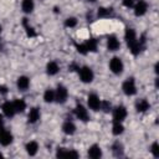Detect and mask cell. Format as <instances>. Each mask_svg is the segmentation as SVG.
Returning <instances> with one entry per match:
<instances>
[{"label": "cell", "instance_id": "6da1fadb", "mask_svg": "<svg viewBox=\"0 0 159 159\" xmlns=\"http://www.w3.org/2000/svg\"><path fill=\"white\" fill-rule=\"evenodd\" d=\"M78 75H80V80L83 82V83H91L94 78V73L92 71L91 67L88 66H83L78 70Z\"/></svg>", "mask_w": 159, "mask_h": 159}, {"label": "cell", "instance_id": "7a4b0ae2", "mask_svg": "<svg viewBox=\"0 0 159 159\" xmlns=\"http://www.w3.org/2000/svg\"><path fill=\"white\" fill-rule=\"evenodd\" d=\"M122 89L124 92V94L127 96H134L137 93V86H135V81L134 78H127L123 84H122Z\"/></svg>", "mask_w": 159, "mask_h": 159}, {"label": "cell", "instance_id": "3957f363", "mask_svg": "<svg viewBox=\"0 0 159 159\" xmlns=\"http://www.w3.org/2000/svg\"><path fill=\"white\" fill-rule=\"evenodd\" d=\"M67 97H68L67 88L65 86H62V84H58L57 88H56V91H55V101L57 103H61L62 104V103H65L67 101Z\"/></svg>", "mask_w": 159, "mask_h": 159}, {"label": "cell", "instance_id": "277c9868", "mask_svg": "<svg viewBox=\"0 0 159 159\" xmlns=\"http://www.w3.org/2000/svg\"><path fill=\"white\" fill-rule=\"evenodd\" d=\"M109 70L114 73V75H120L124 70V65H123V61L119 58V57H113L111 61H109Z\"/></svg>", "mask_w": 159, "mask_h": 159}, {"label": "cell", "instance_id": "5b68a950", "mask_svg": "<svg viewBox=\"0 0 159 159\" xmlns=\"http://www.w3.org/2000/svg\"><path fill=\"white\" fill-rule=\"evenodd\" d=\"M87 103H88V107H89L92 111H99V108H101V99H99V97H98L96 93L88 94V97H87Z\"/></svg>", "mask_w": 159, "mask_h": 159}, {"label": "cell", "instance_id": "8992f818", "mask_svg": "<svg viewBox=\"0 0 159 159\" xmlns=\"http://www.w3.org/2000/svg\"><path fill=\"white\" fill-rule=\"evenodd\" d=\"M127 117V108L124 106H118L113 109V120L123 122Z\"/></svg>", "mask_w": 159, "mask_h": 159}, {"label": "cell", "instance_id": "52a82bcc", "mask_svg": "<svg viewBox=\"0 0 159 159\" xmlns=\"http://www.w3.org/2000/svg\"><path fill=\"white\" fill-rule=\"evenodd\" d=\"M57 158H78L80 154L73 149H66V148H58L56 152Z\"/></svg>", "mask_w": 159, "mask_h": 159}, {"label": "cell", "instance_id": "ba28073f", "mask_svg": "<svg viewBox=\"0 0 159 159\" xmlns=\"http://www.w3.org/2000/svg\"><path fill=\"white\" fill-rule=\"evenodd\" d=\"M75 116H76L80 120H82V122H87V120L89 119V116H88L87 109H86L81 103H78V104L75 107Z\"/></svg>", "mask_w": 159, "mask_h": 159}, {"label": "cell", "instance_id": "9c48e42d", "mask_svg": "<svg viewBox=\"0 0 159 159\" xmlns=\"http://www.w3.org/2000/svg\"><path fill=\"white\" fill-rule=\"evenodd\" d=\"M148 10V4L144 0H139L135 5H134V14L135 16H143Z\"/></svg>", "mask_w": 159, "mask_h": 159}, {"label": "cell", "instance_id": "30bf717a", "mask_svg": "<svg viewBox=\"0 0 159 159\" xmlns=\"http://www.w3.org/2000/svg\"><path fill=\"white\" fill-rule=\"evenodd\" d=\"M119 47H120V42H119V40L117 39V36L111 35V36L107 39V48H108L109 51H117V50H119Z\"/></svg>", "mask_w": 159, "mask_h": 159}, {"label": "cell", "instance_id": "8fae6325", "mask_svg": "<svg viewBox=\"0 0 159 159\" xmlns=\"http://www.w3.org/2000/svg\"><path fill=\"white\" fill-rule=\"evenodd\" d=\"M1 111H2V113H4L6 117H9V118L14 117L15 113H16L12 102H5V103H2V106H1Z\"/></svg>", "mask_w": 159, "mask_h": 159}, {"label": "cell", "instance_id": "7c38bea8", "mask_svg": "<svg viewBox=\"0 0 159 159\" xmlns=\"http://www.w3.org/2000/svg\"><path fill=\"white\" fill-rule=\"evenodd\" d=\"M124 39L127 41V45H132L133 42L137 41V34L134 31V29H130V27H127L125 29V32H124Z\"/></svg>", "mask_w": 159, "mask_h": 159}, {"label": "cell", "instance_id": "4fadbf2b", "mask_svg": "<svg viewBox=\"0 0 159 159\" xmlns=\"http://www.w3.org/2000/svg\"><path fill=\"white\" fill-rule=\"evenodd\" d=\"M149 108H150V103H149L145 98H140V99H138L137 103H135V109H137L139 113H144V112H147Z\"/></svg>", "mask_w": 159, "mask_h": 159}, {"label": "cell", "instance_id": "5bb4252c", "mask_svg": "<svg viewBox=\"0 0 159 159\" xmlns=\"http://www.w3.org/2000/svg\"><path fill=\"white\" fill-rule=\"evenodd\" d=\"M88 157L92 158V159H99L102 157V149H101V147L97 145V144L91 145L89 149H88Z\"/></svg>", "mask_w": 159, "mask_h": 159}, {"label": "cell", "instance_id": "9a60e30c", "mask_svg": "<svg viewBox=\"0 0 159 159\" xmlns=\"http://www.w3.org/2000/svg\"><path fill=\"white\" fill-rule=\"evenodd\" d=\"M16 86L20 91H26L30 86V78L26 77V76H20L16 81Z\"/></svg>", "mask_w": 159, "mask_h": 159}, {"label": "cell", "instance_id": "2e32d148", "mask_svg": "<svg viewBox=\"0 0 159 159\" xmlns=\"http://www.w3.org/2000/svg\"><path fill=\"white\" fill-rule=\"evenodd\" d=\"M39 119H40V109H39L37 107L31 108L30 112H29V116H27V120H29V123L34 124V123H36Z\"/></svg>", "mask_w": 159, "mask_h": 159}, {"label": "cell", "instance_id": "e0dca14e", "mask_svg": "<svg viewBox=\"0 0 159 159\" xmlns=\"http://www.w3.org/2000/svg\"><path fill=\"white\" fill-rule=\"evenodd\" d=\"M58 71H60V66H58V63H57L56 61H50V62L47 63V66H46V72H47V75L55 76V75L58 73Z\"/></svg>", "mask_w": 159, "mask_h": 159}, {"label": "cell", "instance_id": "ac0fdd59", "mask_svg": "<svg viewBox=\"0 0 159 159\" xmlns=\"http://www.w3.org/2000/svg\"><path fill=\"white\" fill-rule=\"evenodd\" d=\"M62 130H63L65 134H67V135H72V134H75V132H76V125H75L73 122H71V120H66V122L62 124Z\"/></svg>", "mask_w": 159, "mask_h": 159}, {"label": "cell", "instance_id": "d6986e66", "mask_svg": "<svg viewBox=\"0 0 159 159\" xmlns=\"http://www.w3.org/2000/svg\"><path fill=\"white\" fill-rule=\"evenodd\" d=\"M25 149H26V153H27L29 155L34 157V155H36V153L39 152V144H37V142L31 140V142H29V143L26 144Z\"/></svg>", "mask_w": 159, "mask_h": 159}, {"label": "cell", "instance_id": "ffe728a7", "mask_svg": "<svg viewBox=\"0 0 159 159\" xmlns=\"http://www.w3.org/2000/svg\"><path fill=\"white\" fill-rule=\"evenodd\" d=\"M34 7H35L34 0H22V2H21V9H22L24 12L30 14V12L34 11Z\"/></svg>", "mask_w": 159, "mask_h": 159}, {"label": "cell", "instance_id": "44dd1931", "mask_svg": "<svg viewBox=\"0 0 159 159\" xmlns=\"http://www.w3.org/2000/svg\"><path fill=\"white\" fill-rule=\"evenodd\" d=\"M22 26H24V29H25V31H26V35H27L29 37H35V36H36V31L34 30L32 26H30V24H29V21H27L26 17L22 19Z\"/></svg>", "mask_w": 159, "mask_h": 159}, {"label": "cell", "instance_id": "7402d4cb", "mask_svg": "<svg viewBox=\"0 0 159 159\" xmlns=\"http://www.w3.org/2000/svg\"><path fill=\"white\" fill-rule=\"evenodd\" d=\"M112 15H113V10L109 7H99L97 11V16L101 19H107V17H111Z\"/></svg>", "mask_w": 159, "mask_h": 159}, {"label": "cell", "instance_id": "603a6c76", "mask_svg": "<svg viewBox=\"0 0 159 159\" xmlns=\"http://www.w3.org/2000/svg\"><path fill=\"white\" fill-rule=\"evenodd\" d=\"M12 104H14V108H15L16 113H21V112H24L26 109V102L24 99L17 98V99H15L12 102Z\"/></svg>", "mask_w": 159, "mask_h": 159}, {"label": "cell", "instance_id": "cb8c5ba5", "mask_svg": "<svg viewBox=\"0 0 159 159\" xmlns=\"http://www.w3.org/2000/svg\"><path fill=\"white\" fill-rule=\"evenodd\" d=\"M86 47H87V51L88 52H96L97 51V46H98V42L96 39H89L84 42Z\"/></svg>", "mask_w": 159, "mask_h": 159}, {"label": "cell", "instance_id": "d4e9b609", "mask_svg": "<svg viewBox=\"0 0 159 159\" xmlns=\"http://www.w3.org/2000/svg\"><path fill=\"white\" fill-rule=\"evenodd\" d=\"M112 152L114 157H122L123 155V144L119 142H114L112 145Z\"/></svg>", "mask_w": 159, "mask_h": 159}, {"label": "cell", "instance_id": "484cf974", "mask_svg": "<svg viewBox=\"0 0 159 159\" xmlns=\"http://www.w3.org/2000/svg\"><path fill=\"white\" fill-rule=\"evenodd\" d=\"M123 132H124V127H123L122 122H116V120H113L112 133H113L114 135H119V134H122Z\"/></svg>", "mask_w": 159, "mask_h": 159}, {"label": "cell", "instance_id": "4316f807", "mask_svg": "<svg viewBox=\"0 0 159 159\" xmlns=\"http://www.w3.org/2000/svg\"><path fill=\"white\" fill-rule=\"evenodd\" d=\"M43 101L46 103H52L55 101V91L51 88H47L43 93Z\"/></svg>", "mask_w": 159, "mask_h": 159}, {"label": "cell", "instance_id": "83f0119b", "mask_svg": "<svg viewBox=\"0 0 159 159\" xmlns=\"http://www.w3.org/2000/svg\"><path fill=\"white\" fill-rule=\"evenodd\" d=\"M76 25H77V19L76 17H72L71 16V17H67L65 20V26L66 27H70L71 29V27H75Z\"/></svg>", "mask_w": 159, "mask_h": 159}, {"label": "cell", "instance_id": "f1b7e54d", "mask_svg": "<svg viewBox=\"0 0 159 159\" xmlns=\"http://www.w3.org/2000/svg\"><path fill=\"white\" fill-rule=\"evenodd\" d=\"M75 46H76V50H77L78 53H81V55H87V53H88L87 47H86L84 43H76Z\"/></svg>", "mask_w": 159, "mask_h": 159}, {"label": "cell", "instance_id": "f546056e", "mask_svg": "<svg viewBox=\"0 0 159 159\" xmlns=\"http://www.w3.org/2000/svg\"><path fill=\"white\" fill-rule=\"evenodd\" d=\"M111 108H112V106L108 101H101V108L99 109H102L104 113H108V112H111Z\"/></svg>", "mask_w": 159, "mask_h": 159}, {"label": "cell", "instance_id": "4dcf8cb0", "mask_svg": "<svg viewBox=\"0 0 159 159\" xmlns=\"http://www.w3.org/2000/svg\"><path fill=\"white\" fill-rule=\"evenodd\" d=\"M150 152H152V154H153L155 158L159 157V144H158V142H154V143L152 144V147H150Z\"/></svg>", "mask_w": 159, "mask_h": 159}, {"label": "cell", "instance_id": "1f68e13d", "mask_svg": "<svg viewBox=\"0 0 159 159\" xmlns=\"http://www.w3.org/2000/svg\"><path fill=\"white\" fill-rule=\"evenodd\" d=\"M123 5L125 7H133L134 6V0H123Z\"/></svg>", "mask_w": 159, "mask_h": 159}, {"label": "cell", "instance_id": "d6a6232c", "mask_svg": "<svg viewBox=\"0 0 159 159\" xmlns=\"http://www.w3.org/2000/svg\"><path fill=\"white\" fill-rule=\"evenodd\" d=\"M68 68H70V71H78V70H80V66H78L77 63H75V62H73V63H71V65H70V67H68Z\"/></svg>", "mask_w": 159, "mask_h": 159}, {"label": "cell", "instance_id": "836d02e7", "mask_svg": "<svg viewBox=\"0 0 159 159\" xmlns=\"http://www.w3.org/2000/svg\"><path fill=\"white\" fill-rule=\"evenodd\" d=\"M0 94H2V96L7 94V87H6V86L0 84Z\"/></svg>", "mask_w": 159, "mask_h": 159}, {"label": "cell", "instance_id": "e575fe53", "mask_svg": "<svg viewBox=\"0 0 159 159\" xmlns=\"http://www.w3.org/2000/svg\"><path fill=\"white\" fill-rule=\"evenodd\" d=\"M158 66H159L158 63H155V66H154V71H155V73H157V75H158V72H159V70H158Z\"/></svg>", "mask_w": 159, "mask_h": 159}, {"label": "cell", "instance_id": "d590c367", "mask_svg": "<svg viewBox=\"0 0 159 159\" xmlns=\"http://www.w3.org/2000/svg\"><path fill=\"white\" fill-rule=\"evenodd\" d=\"M158 86H159V78H155V87L158 88Z\"/></svg>", "mask_w": 159, "mask_h": 159}, {"label": "cell", "instance_id": "8d00e7d4", "mask_svg": "<svg viewBox=\"0 0 159 159\" xmlns=\"http://www.w3.org/2000/svg\"><path fill=\"white\" fill-rule=\"evenodd\" d=\"M2 125V118H1V114H0V127Z\"/></svg>", "mask_w": 159, "mask_h": 159}, {"label": "cell", "instance_id": "74e56055", "mask_svg": "<svg viewBox=\"0 0 159 159\" xmlns=\"http://www.w3.org/2000/svg\"><path fill=\"white\" fill-rule=\"evenodd\" d=\"M88 1H91V2H96V0H88Z\"/></svg>", "mask_w": 159, "mask_h": 159}, {"label": "cell", "instance_id": "f35d334b", "mask_svg": "<svg viewBox=\"0 0 159 159\" xmlns=\"http://www.w3.org/2000/svg\"><path fill=\"white\" fill-rule=\"evenodd\" d=\"M1 157H2V154H1V153H0V158H1Z\"/></svg>", "mask_w": 159, "mask_h": 159}, {"label": "cell", "instance_id": "ab89813d", "mask_svg": "<svg viewBox=\"0 0 159 159\" xmlns=\"http://www.w3.org/2000/svg\"><path fill=\"white\" fill-rule=\"evenodd\" d=\"M0 32H1V25H0Z\"/></svg>", "mask_w": 159, "mask_h": 159}]
</instances>
